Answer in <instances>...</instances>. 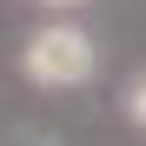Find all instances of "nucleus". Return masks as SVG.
<instances>
[{
    "label": "nucleus",
    "mask_w": 146,
    "mask_h": 146,
    "mask_svg": "<svg viewBox=\"0 0 146 146\" xmlns=\"http://www.w3.org/2000/svg\"><path fill=\"white\" fill-rule=\"evenodd\" d=\"M46 13H66V7H86V0H40Z\"/></svg>",
    "instance_id": "nucleus-3"
},
{
    "label": "nucleus",
    "mask_w": 146,
    "mask_h": 146,
    "mask_svg": "<svg viewBox=\"0 0 146 146\" xmlns=\"http://www.w3.org/2000/svg\"><path fill=\"white\" fill-rule=\"evenodd\" d=\"M100 73V46L80 20H46L20 40V80L40 93H80Z\"/></svg>",
    "instance_id": "nucleus-1"
},
{
    "label": "nucleus",
    "mask_w": 146,
    "mask_h": 146,
    "mask_svg": "<svg viewBox=\"0 0 146 146\" xmlns=\"http://www.w3.org/2000/svg\"><path fill=\"white\" fill-rule=\"evenodd\" d=\"M119 113H126V126H139V133H146V66L119 86Z\"/></svg>",
    "instance_id": "nucleus-2"
}]
</instances>
